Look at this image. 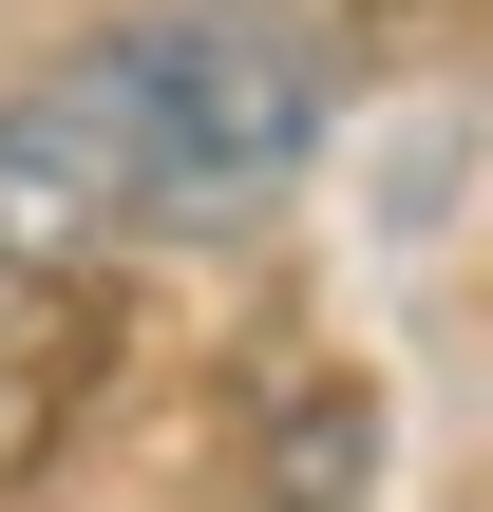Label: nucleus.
<instances>
[{
  "label": "nucleus",
  "mask_w": 493,
  "mask_h": 512,
  "mask_svg": "<svg viewBox=\"0 0 493 512\" xmlns=\"http://www.w3.org/2000/svg\"><path fill=\"white\" fill-rule=\"evenodd\" d=\"M323 19L304 0H133L0 95V266H114L152 228H266L323 171Z\"/></svg>",
  "instance_id": "obj_1"
}]
</instances>
